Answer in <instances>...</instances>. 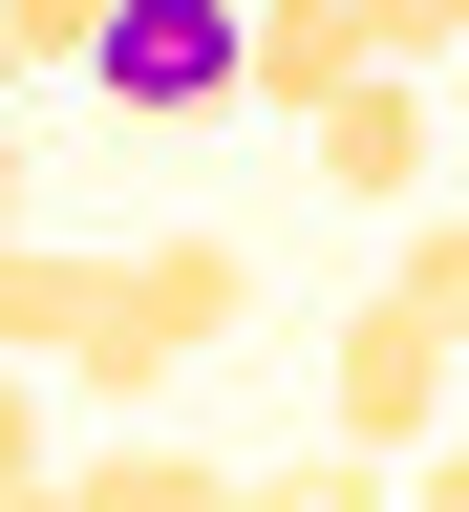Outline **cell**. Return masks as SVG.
I'll use <instances>...</instances> for the list:
<instances>
[{
	"mask_svg": "<svg viewBox=\"0 0 469 512\" xmlns=\"http://www.w3.org/2000/svg\"><path fill=\"white\" fill-rule=\"evenodd\" d=\"M406 299L448 320V363H469V214H427V235H406Z\"/></svg>",
	"mask_w": 469,
	"mask_h": 512,
	"instance_id": "11",
	"label": "cell"
},
{
	"mask_svg": "<svg viewBox=\"0 0 469 512\" xmlns=\"http://www.w3.org/2000/svg\"><path fill=\"white\" fill-rule=\"evenodd\" d=\"M448 384H469V363H448V320H427L406 278H384V299L342 320V448H384V470H406V448L448 427Z\"/></svg>",
	"mask_w": 469,
	"mask_h": 512,
	"instance_id": "3",
	"label": "cell"
},
{
	"mask_svg": "<svg viewBox=\"0 0 469 512\" xmlns=\"http://www.w3.org/2000/svg\"><path fill=\"white\" fill-rule=\"evenodd\" d=\"M0 235H22V107H0Z\"/></svg>",
	"mask_w": 469,
	"mask_h": 512,
	"instance_id": "13",
	"label": "cell"
},
{
	"mask_svg": "<svg viewBox=\"0 0 469 512\" xmlns=\"http://www.w3.org/2000/svg\"><path fill=\"white\" fill-rule=\"evenodd\" d=\"M448 43H469V0H235V107L320 128L363 64H448Z\"/></svg>",
	"mask_w": 469,
	"mask_h": 512,
	"instance_id": "2",
	"label": "cell"
},
{
	"mask_svg": "<svg viewBox=\"0 0 469 512\" xmlns=\"http://www.w3.org/2000/svg\"><path fill=\"white\" fill-rule=\"evenodd\" d=\"M406 512H469V427H427V448H406Z\"/></svg>",
	"mask_w": 469,
	"mask_h": 512,
	"instance_id": "12",
	"label": "cell"
},
{
	"mask_svg": "<svg viewBox=\"0 0 469 512\" xmlns=\"http://www.w3.org/2000/svg\"><path fill=\"white\" fill-rule=\"evenodd\" d=\"M235 512H406L384 448H278V470H235Z\"/></svg>",
	"mask_w": 469,
	"mask_h": 512,
	"instance_id": "8",
	"label": "cell"
},
{
	"mask_svg": "<svg viewBox=\"0 0 469 512\" xmlns=\"http://www.w3.org/2000/svg\"><path fill=\"white\" fill-rule=\"evenodd\" d=\"M0 107H22V64H0Z\"/></svg>",
	"mask_w": 469,
	"mask_h": 512,
	"instance_id": "14",
	"label": "cell"
},
{
	"mask_svg": "<svg viewBox=\"0 0 469 512\" xmlns=\"http://www.w3.org/2000/svg\"><path fill=\"white\" fill-rule=\"evenodd\" d=\"M86 86H107V107H150V128H192V107H235V0H107Z\"/></svg>",
	"mask_w": 469,
	"mask_h": 512,
	"instance_id": "4",
	"label": "cell"
},
{
	"mask_svg": "<svg viewBox=\"0 0 469 512\" xmlns=\"http://www.w3.org/2000/svg\"><path fill=\"white\" fill-rule=\"evenodd\" d=\"M320 192H363V214H427V64H363V86L320 107Z\"/></svg>",
	"mask_w": 469,
	"mask_h": 512,
	"instance_id": "5",
	"label": "cell"
},
{
	"mask_svg": "<svg viewBox=\"0 0 469 512\" xmlns=\"http://www.w3.org/2000/svg\"><path fill=\"white\" fill-rule=\"evenodd\" d=\"M235 320H256V256L235 235H150V256H86V342H64V363H86L107 406H150V384L214 363Z\"/></svg>",
	"mask_w": 469,
	"mask_h": 512,
	"instance_id": "1",
	"label": "cell"
},
{
	"mask_svg": "<svg viewBox=\"0 0 469 512\" xmlns=\"http://www.w3.org/2000/svg\"><path fill=\"white\" fill-rule=\"evenodd\" d=\"M64 342H86V256L0 235V363H64Z\"/></svg>",
	"mask_w": 469,
	"mask_h": 512,
	"instance_id": "7",
	"label": "cell"
},
{
	"mask_svg": "<svg viewBox=\"0 0 469 512\" xmlns=\"http://www.w3.org/2000/svg\"><path fill=\"white\" fill-rule=\"evenodd\" d=\"M107 43V0H0V64H22V86H43V64H86Z\"/></svg>",
	"mask_w": 469,
	"mask_h": 512,
	"instance_id": "9",
	"label": "cell"
},
{
	"mask_svg": "<svg viewBox=\"0 0 469 512\" xmlns=\"http://www.w3.org/2000/svg\"><path fill=\"white\" fill-rule=\"evenodd\" d=\"M64 512H235V470H214V448H171V427H128V448L64 470Z\"/></svg>",
	"mask_w": 469,
	"mask_h": 512,
	"instance_id": "6",
	"label": "cell"
},
{
	"mask_svg": "<svg viewBox=\"0 0 469 512\" xmlns=\"http://www.w3.org/2000/svg\"><path fill=\"white\" fill-rule=\"evenodd\" d=\"M0 512H64V470H43V384L0 363Z\"/></svg>",
	"mask_w": 469,
	"mask_h": 512,
	"instance_id": "10",
	"label": "cell"
}]
</instances>
